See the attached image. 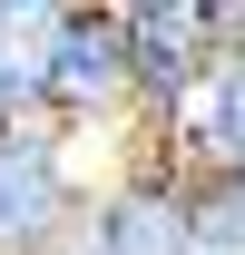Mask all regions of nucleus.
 <instances>
[{"instance_id": "obj_1", "label": "nucleus", "mask_w": 245, "mask_h": 255, "mask_svg": "<svg viewBox=\"0 0 245 255\" xmlns=\"http://www.w3.org/2000/svg\"><path fill=\"white\" fill-rule=\"evenodd\" d=\"M0 98L69 147L127 128V30L108 0H0Z\"/></svg>"}, {"instance_id": "obj_2", "label": "nucleus", "mask_w": 245, "mask_h": 255, "mask_svg": "<svg viewBox=\"0 0 245 255\" xmlns=\"http://www.w3.org/2000/svg\"><path fill=\"white\" fill-rule=\"evenodd\" d=\"M89 167L59 128L10 118L0 128V255H59L79 226H89Z\"/></svg>"}, {"instance_id": "obj_3", "label": "nucleus", "mask_w": 245, "mask_h": 255, "mask_svg": "<svg viewBox=\"0 0 245 255\" xmlns=\"http://www.w3.org/2000/svg\"><path fill=\"white\" fill-rule=\"evenodd\" d=\"M118 30H127V137L157 147L216 69L206 0H118Z\"/></svg>"}, {"instance_id": "obj_4", "label": "nucleus", "mask_w": 245, "mask_h": 255, "mask_svg": "<svg viewBox=\"0 0 245 255\" xmlns=\"http://www.w3.org/2000/svg\"><path fill=\"white\" fill-rule=\"evenodd\" d=\"M89 246L98 255H186V167L127 137V157L89 187Z\"/></svg>"}, {"instance_id": "obj_5", "label": "nucleus", "mask_w": 245, "mask_h": 255, "mask_svg": "<svg viewBox=\"0 0 245 255\" xmlns=\"http://www.w3.org/2000/svg\"><path fill=\"white\" fill-rule=\"evenodd\" d=\"M157 157L186 167V177H226V187H245V49H216L206 89L177 108V128L157 137Z\"/></svg>"}, {"instance_id": "obj_6", "label": "nucleus", "mask_w": 245, "mask_h": 255, "mask_svg": "<svg viewBox=\"0 0 245 255\" xmlns=\"http://www.w3.org/2000/svg\"><path fill=\"white\" fill-rule=\"evenodd\" d=\"M186 255H245V187L186 177Z\"/></svg>"}, {"instance_id": "obj_7", "label": "nucleus", "mask_w": 245, "mask_h": 255, "mask_svg": "<svg viewBox=\"0 0 245 255\" xmlns=\"http://www.w3.org/2000/svg\"><path fill=\"white\" fill-rule=\"evenodd\" d=\"M206 30H216V49H245V0H206Z\"/></svg>"}, {"instance_id": "obj_8", "label": "nucleus", "mask_w": 245, "mask_h": 255, "mask_svg": "<svg viewBox=\"0 0 245 255\" xmlns=\"http://www.w3.org/2000/svg\"><path fill=\"white\" fill-rule=\"evenodd\" d=\"M59 255H98V246H89V226H79V236H69V246H59Z\"/></svg>"}, {"instance_id": "obj_9", "label": "nucleus", "mask_w": 245, "mask_h": 255, "mask_svg": "<svg viewBox=\"0 0 245 255\" xmlns=\"http://www.w3.org/2000/svg\"><path fill=\"white\" fill-rule=\"evenodd\" d=\"M0 128H10V98H0Z\"/></svg>"}]
</instances>
